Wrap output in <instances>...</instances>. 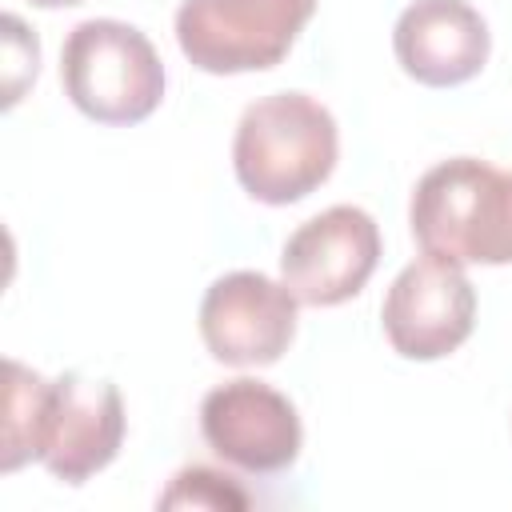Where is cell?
I'll list each match as a JSON object with an SVG mask.
<instances>
[{
    "mask_svg": "<svg viewBox=\"0 0 512 512\" xmlns=\"http://www.w3.org/2000/svg\"><path fill=\"white\" fill-rule=\"evenodd\" d=\"M296 296L284 280L240 268L220 280L200 300L204 348L232 368L276 364L296 336Z\"/></svg>",
    "mask_w": 512,
    "mask_h": 512,
    "instance_id": "ba28073f",
    "label": "cell"
},
{
    "mask_svg": "<svg viewBox=\"0 0 512 512\" xmlns=\"http://www.w3.org/2000/svg\"><path fill=\"white\" fill-rule=\"evenodd\" d=\"M36 8H68V4H80V0H32Z\"/></svg>",
    "mask_w": 512,
    "mask_h": 512,
    "instance_id": "4fadbf2b",
    "label": "cell"
},
{
    "mask_svg": "<svg viewBox=\"0 0 512 512\" xmlns=\"http://www.w3.org/2000/svg\"><path fill=\"white\" fill-rule=\"evenodd\" d=\"M392 48L412 80L428 88H452L484 68L492 36L468 0H416L400 12Z\"/></svg>",
    "mask_w": 512,
    "mask_h": 512,
    "instance_id": "30bf717a",
    "label": "cell"
},
{
    "mask_svg": "<svg viewBox=\"0 0 512 512\" xmlns=\"http://www.w3.org/2000/svg\"><path fill=\"white\" fill-rule=\"evenodd\" d=\"M124 444V400L112 380L64 372L44 380L28 460H40L56 480L84 484L116 460Z\"/></svg>",
    "mask_w": 512,
    "mask_h": 512,
    "instance_id": "5b68a950",
    "label": "cell"
},
{
    "mask_svg": "<svg viewBox=\"0 0 512 512\" xmlns=\"http://www.w3.org/2000/svg\"><path fill=\"white\" fill-rule=\"evenodd\" d=\"M64 96L96 124H140L164 96V64L152 40L124 20H84L60 52Z\"/></svg>",
    "mask_w": 512,
    "mask_h": 512,
    "instance_id": "3957f363",
    "label": "cell"
},
{
    "mask_svg": "<svg viewBox=\"0 0 512 512\" xmlns=\"http://www.w3.org/2000/svg\"><path fill=\"white\" fill-rule=\"evenodd\" d=\"M160 504L164 508H184V504H192V508H244L248 496L232 484V476L192 464V468L172 476V484L160 496Z\"/></svg>",
    "mask_w": 512,
    "mask_h": 512,
    "instance_id": "8fae6325",
    "label": "cell"
},
{
    "mask_svg": "<svg viewBox=\"0 0 512 512\" xmlns=\"http://www.w3.org/2000/svg\"><path fill=\"white\" fill-rule=\"evenodd\" d=\"M312 12L316 0H184L176 44L212 76L264 72L288 56Z\"/></svg>",
    "mask_w": 512,
    "mask_h": 512,
    "instance_id": "277c9868",
    "label": "cell"
},
{
    "mask_svg": "<svg viewBox=\"0 0 512 512\" xmlns=\"http://www.w3.org/2000/svg\"><path fill=\"white\" fill-rule=\"evenodd\" d=\"M200 432L220 460L244 472H280L300 456L304 444L296 404L252 376L228 380L204 396Z\"/></svg>",
    "mask_w": 512,
    "mask_h": 512,
    "instance_id": "9c48e42d",
    "label": "cell"
},
{
    "mask_svg": "<svg viewBox=\"0 0 512 512\" xmlns=\"http://www.w3.org/2000/svg\"><path fill=\"white\" fill-rule=\"evenodd\" d=\"M380 264V228L356 204H332L304 220L284 252L280 280L300 304L332 308L352 300Z\"/></svg>",
    "mask_w": 512,
    "mask_h": 512,
    "instance_id": "8992f818",
    "label": "cell"
},
{
    "mask_svg": "<svg viewBox=\"0 0 512 512\" xmlns=\"http://www.w3.org/2000/svg\"><path fill=\"white\" fill-rule=\"evenodd\" d=\"M424 252L456 264H512V168L452 156L416 180L408 204Z\"/></svg>",
    "mask_w": 512,
    "mask_h": 512,
    "instance_id": "7a4b0ae2",
    "label": "cell"
},
{
    "mask_svg": "<svg viewBox=\"0 0 512 512\" xmlns=\"http://www.w3.org/2000/svg\"><path fill=\"white\" fill-rule=\"evenodd\" d=\"M0 28H4V108H12L24 96V88L36 80L40 44L36 32H28V24L12 12L0 20Z\"/></svg>",
    "mask_w": 512,
    "mask_h": 512,
    "instance_id": "7c38bea8",
    "label": "cell"
},
{
    "mask_svg": "<svg viewBox=\"0 0 512 512\" xmlns=\"http://www.w3.org/2000/svg\"><path fill=\"white\" fill-rule=\"evenodd\" d=\"M384 336L404 360H440L456 352L476 324V288L464 264L424 252L388 288Z\"/></svg>",
    "mask_w": 512,
    "mask_h": 512,
    "instance_id": "52a82bcc",
    "label": "cell"
},
{
    "mask_svg": "<svg viewBox=\"0 0 512 512\" xmlns=\"http://www.w3.org/2000/svg\"><path fill=\"white\" fill-rule=\"evenodd\" d=\"M340 152L332 112L304 92H272L244 108L232 140L240 188L260 204H296L316 192Z\"/></svg>",
    "mask_w": 512,
    "mask_h": 512,
    "instance_id": "6da1fadb",
    "label": "cell"
}]
</instances>
